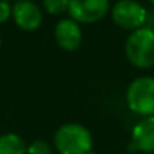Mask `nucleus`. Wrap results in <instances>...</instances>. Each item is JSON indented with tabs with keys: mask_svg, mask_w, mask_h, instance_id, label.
<instances>
[{
	"mask_svg": "<svg viewBox=\"0 0 154 154\" xmlns=\"http://www.w3.org/2000/svg\"><path fill=\"white\" fill-rule=\"evenodd\" d=\"M0 47H2V38H0Z\"/></svg>",
	"mask_w": 154,
	"mask_h": 154,
	"instance_id": "nucleus-13",
	"label": "nucleus"
},
{
	"mask_svg": "<svg viewBox=\"0 0 154 154\" xmlns=\"http://www.w3.org/2000/svg\"><path fill=\"white\" fill-rule=\"evenodd\" d=\"M12 17H14L17 26L27 32L36 30L42 23L41 9L32 0H18L12 6Z\"/></svg>",
	"mask_w": 154,
	"mask_h": 154,
	"instance_id": "nucleus-6",
	"label": "nucleus"
},
{
	"mask_svg": "<svg viewBox=\"0 0 154 154\" xmlns=\"http://www.w3.org/2000/svg\"><path fill=\"white\" fill-rule=\"evenodd\" d=\"M82 38V29L72 18H63L54 27V39L57 45L66 51H74L79 48Z\"/></svg>",
	"mask_w": 154,
	"mask_h": 154,
	"instance_id": "nucleus-7",
	"label": "nucleus"
},
{
	"mask_svg": "<svg viewBox=\"0 0 154 154\" xmlns=\"http://www.w3.org/2000/svg\"><path fill=\"white\" fill-rule=\"evenodd\" d=\"M109 11V0H69L68 12L77 23H95Z\"/></svg>",
	"mask_w": 154,
	"mask_h": 154,
	"instance_id": "nucleus-5",
	"label": "nucleus"
},
{
	"mask_svg": "<svg viewBox=\"0 0 154 154\" xmlns=\"http://www.w3.org/2000/svg\"><path fill=\"white\" fill-rule=\"evenodd\" d=\"M54 145L59 154H89L92 136L80 124H63L54 134Z\"/></svg>",
	"mask_w": 154,
	"mask_h": 154,
	"instance_id": "nucleus-2",
	"label": "nucleus"
},
{
	"mask_svg": "<svg viewBox=\"0 0 154 154\" xmlns=\"http://www.w3.org/2000/svg\"><path fill=\"white\" fill-rule=\"evenodd\" d=\"M44 8L48 14H63L65 11H68L69 6V0H42Z\"/></svg>",
	"mask_w": 154,
	"mask_h": 154,
	"instance_id": "nucleus-10",
	"label": "nucleus"
},
{
	"mask_svg": "<svg viewBox=\"0 0 154 154\" xmlns=\"http://www.w3.org/2000/svg\"><path fill=\"white\" fill-rule=\"evenodd\" d=\"M27 154H51V148L44 140H35L33 143L29 145Z\"/></svg>",
	"mask_w": 154,
	"mask_h": 154,
	"instance_id": "nucleus-11",
	"label": "nucleus"
},
{
	"mask_svg": "<svg viewBox=\"0 0 154 154\" xmlns=\"http://www.w3.org/2000/svg\"><path fill=\"white\" fill-rule=\"evenodd\" d=\"M0 154H27L24 140L15 133L0 136Z\"/></svg>",
	"mask_w": 154,
	"mask_h": 154,
	"instance_id": "nucleus-9",
	"label": "nucleus"
},
{
	"mask_svg": "<svg viewBox=\"0 0 154 154\" xmlns=\"http://www.w3.org/2000/svg\"><path fill=\"white\" fill-rule=\"evenodd\" d=\"M125 56L137 68L154 66V30L146 26L133 30L125 42Z\"/></svg>",
	"mask_w": 154,
	"mask_h": 154,
	"instance_id": "nucleus-1",
	"label": "nucleus"
},
{
	"mask_svg": "<svg viewBox=\"0 0 154 154\" xmlns=\"http://www.w3.org/2000/svg\"><path fill=\"white\" fill-rule=\"evenodd\" d=\"M128 109L140 116H154V79L139 77L127 89Z\"/></svg>",
	"mask_w": 154,
	"mask_h": 154,
	"instance_id": "nucleus-3",
	"label": "nucleus"
},
{
	"mask_svg": "<svg viewBox=\"0 0 154 154\" xmlns=\"http://www.w3.org/2000/svg\"><path fill=\"white\" fill-rule=\"evenodd\" d=\"M130 148L131 151L154 152V116H146L133 127Z\"/></svg>",
	"mask_w": 154,
	"mask_h": 154,
	"instance_id": "nucleus-8",
	"label": "nucleus"
},
{
	"mask_svg": "<svg viewBox=\"0 0 154 154\" xmlns=\"http://www.w3.org/2000/svg\"><path fill=\"white\" fill-rule=\"evenodd\" d=\"M149 2H151V3H152V5H154V0H149Z\"/></svg>",
	"mask_w": 154,
	"mask_h": 154,
	"instance_id": "nucleus-14",
	"label": "nucleus"
},
{
	"mask_svg": "<svg viewBox=\"0 0 154 154\" xmlns=\"http://www.w3.org/2000/svg\"><path fill=\"white\" fill-rule=\"evenodd\" d=\"M152 154H154V152H152Z\"/></svg>",
	"mask_w": 154,
	"mask_h": 154,
	"instance_id": "nucleus-16",
	"label": "nucleus"
},
{
	"mask_svg": "<svg viewBox=\"0 0 154 154\" xmlns=\"http://www.w3.org/2000/svg\"><path fill=\"white\" fill-rule=\"evenodd\" d=\"M5 2H8V0H5Z\"/></svg>",
	"mask_w": 154,
	"mask_h": 154,
	"instance_id": "nucleus-15",
	"label": "nucleus"
},
{
	"mask_svg": "<svg viewBox=\"0 0 154 154\" xmlns=\"http://www.w3.org/2000/svg\"><path fill=\"white\" fill-rule=\"evenodd\" d=\"M113 21L128 30H136L143 27L146 21V9L136 0H119L112 9Z\"/></svg>",
	"mask_w": 154,
	"mask_h": 154,
	"instance_id": "nucleus-4",
	"label": "nucleus"
},
{
	"mask_svg": "<svg viewBox=\"0 0 154 154\" xmlns=\"http://www.w3.org/2000/svg\"><path fill=\"white\" fill-rule=\"evenodd\" d=\"M12 14V8L9 6L8 2L0 0V23H5Z\"/></svg>",
	"mask_w": 154,
	"mask_h": 154,
	"instance_id": "nucleus-12",
	"label": "nucleus"
}]
</instances>
